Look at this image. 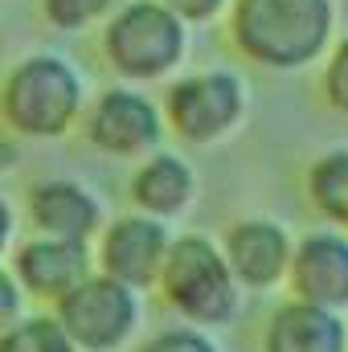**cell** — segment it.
I'll return each instance as SVG.
<instances>
[{"label": "cell", "instance_id": "cell-2", "mask_svg": "<svg viewBox=\"0 0 348 352\" xmlns=\"http://www.w3.org/2000/svg\"><path fill=\"white\" fill-rule=\"evenodd\" d=\"M98 54L119 82L156 87L184 70L193 29L160 0H123L98 25Z\"/></svg>", "mask_w": 348, "mask_h": 352}, {"label": "cell", "instance_id": "cell-22", "mask_svg": "<svg viewBox=\"0 0 348 352\" xmlns=\"http://www.w3.org/2000/svg\"><path fill=\"white\" fill-rule=\"evenodd\" d=\"M12 164H17V135L0 123V173L12 168Z\"/></svg>", "mask_w": 348, "mask_h": 352}, {"label": "cell", "instance_id": "cell-15", "mask_svg": "<svg viewBox=\"0 0 348 352\" xmlns=\"http://www.w3.org/2000/svg\"><path fill=\"white\" fill-rule=\"evenodd\" d=\"M307 201L332 226H348V144L328 148L307 168Z\"/></svg>", "mask_w": 348, "mask_h": 352}, {"label": "cell", "instance_id": "cell-18", "mask_svg": "<svg viewBox=\"0 0 348 352\" xmlns=\"http://www.w3.org/2000/svg\"><path fill=\"white\" fill-rule=\"evenodd\" d=\"M320 90H324V102L348 119V33L332 41V50L320 62Z\"/></svg>", "mask_w": 348, "mask_h": 352}, {"label": "cell", "instance_id": "cell-8", "mask_svg": "<svg viewBox=\"0 0 348 352\" xmlns=\"http://www.w3.org/2000/svg\"><path fill=\"white\" fill-rule=\"evenodd\" d=\"M168 246H173L168 221H156L148 213H127L98 230V270L131 291H148L160 278Z\"/></svg>", "mask_w": 348, "mask_h": 352}, {"label": "cell", "instance_id": "cell-4", "mask_svg": "<svg viewBox=\"0 0 348 352\" xmlns=\"http://www.w3.org/2000/svg\"><path fill=\"white\" fill-rule=\"evenodd\" d=\"M156 287L164 291L168 307L193 328H221L242 316V283L226 263L221 246L205 234H180L173 238Z\"/></svg>", "mask_w": 348, "mask_h": 352}, {"label": "cell", "instance_id": "cell-5", "mask_svg": "<svg viewBox=\"0 0 348 352\" xmlns=\"http://www.w3.org/2000/svg\"><path fill=\"white\" fill-rule=\"evenodd\" d=\"M164 127L188 148H217L250 119V82L230 66H205L168 78Z\"/></svg>", "mask_w": 348, "mask_h": 352}, {"label": "cell", "instance_id": "cell-21", "mask_svg": "<svg viewBox=\"0 0 348 352\" xmlns=\"http://www.w3.org/2000/svg\"><path fill=\"white\" fill-rule=\"evenodd\" d=\"M21 307H25L21 283H17L8 270H0V332H4L8 324H17V320H21Z\"/></svg>", "mask_w": 348, "mask_h": 352}, {"label": "cell", "instance_id": "cell-9", "mask_svg": "<svg viewBox=\"0 0 348 352\" xmlns=\"http://www.w3.org/2000/svg\"><path fill=\"white\" fill-rule=\"evenodd\" d=\"M226 263L234 270V278L242 283V291H274L279 283H287V266L295 238L287 234L283 221L274 217H242L226 230V238L217 242Z\"/></svg>", "mask_w": 348, "mask_h": 352}, {"label": "cell", "instance_id": "cell-11", "mask_svg": "<svg viewBox=\"0 0 348 352\" xmlns=\"http://www.w3.org/2000/svg\"><path fill=\"white\" fill-rule=\"evenodd\" d=\"M94 270L87 242H66V238H33L17 250L12 258V278L21 283V291H29L33 299H62L70 287H78Z\"/></svg>", "mask_w": 348, "mask_h": 352}, {"label": "cell", "instance_id": "cell-23", "mask_svg": "<svg viewBox=\"0 0 348 352\" xmlns=\"http://www.w3.org/2000/svg\"><path fill=\"white\" fill-rule=\"evenodd\" d=\"M8 242H12V209H8V201L0 197V254L8 250Z\"/></svg>", "mask_w": 348, "mask_h": 352}, {"label": "cell", "instance_id": "cell-17", "mask_svg": "<svg viewBox=\"0 0 348 352\" xmlns=\"http://www.w3.org/2000/svg\"><path fill=\"white\" fill-rule=\"evenodd\" d=\"M123 0H37L41 21L58 33H90L98 29Z\"/></svg>", "mask_w": 348, "mask_h": 352}, {"label": "cell", "instance_id": "cell-6", "mask_svg": "<svg viewBox=\"0 0 348 352\" xmlns=\"http://www.w3.org/2000/svg\"><path fill=\"white\" fill-rule=\"evenodd\" d=\"M54 320L62 324V332L70 336L74 349L115 352L135 336L144 307H140V291L123 287L119 278H111L102 270H90L78 287H70L58 299Z\"/></svg>", "mask_w": 348, "mask_h": 352}, {"label": "cell", "instance_id": "cell-16", "mask_svg": "<svg viewBox=\"0 0 348 352\" xmlns=\"http://www.w3.org/2000/svg\"><path fill=\"white\" fill-rule=\"evenodd\" d=\"M0 352H78L54 316H29L0 332Z\"/></svg>", "mask_w": 348, "mask_h": 352}, {"label": "cell", "instance_id": "cell-3", "mask_svg": "<svg viewBox=\"0 0 348 352\" xmlns=\"http://www.w3.org/2000/svg\"><path fill=\"white\" fill-rule=\"evenodd\" d=\"M87 111L83 70L54 50L25 54L0 78V123L17 140H62Z\"/></svg>", "mask_w": 348, "mask_h": 352}, {"label": "cell", "instance_id": "cell-10", "mask_svg": "<svg viewBox=\"0 0 348 352\" xmlns=\"http://www.w3.org/2000/svg\"><path fill=\"white\" fill-rule=\"evenodd\" d=\"M287 287L295 299L348 316V234L345 230H316L295 242Z\"/></svg>", "mask_w": 348, "mask_h": 352}, {"label": "cell", "instance_id": "cell-20", "mask_svg": "<svg viewBox=\"0 0 348 352\" xmlns=\"http://www.w3.org/2000/svg\"><path fill=\"white\" fill-rule=\"evenodd\" d=\"M168 12H176L188 29H205V25H217L226 21L230 12V0H160Z\"/></svg>", "mask_w": 348, "mask_h": 352}, {"label": "cell", "instance_id": "cell-19", "mask_svg": "<svg viewBox=\"0 0 348 352\" xmlns=\"http://www.w3.org/2000/svg\"><path fill=\"white\" fill-rule=\"evenodd\" d=\"M140 352H221V344L205 332V328H168L160 336H152Z\"/></svg>", "mask_w": 348, "mask_h": 352}, {"label": "cell", "instance_id": "cell-12", "mask_svg": "<svg viewBox=\"0 0 348 352\" xmlns=\"http://www.w3.org/2000/svg\"><path fill=\"white\" fill-rule=\"evenodd\" d=\"M29 221L45 238L87 242L102 230V205L78 180H41L29 188Z\"/></svg>", "mask_w": 348, "mask_h": 352}, {"label": "cell", "instance_id": "cell-7", "mask_svg": "<svg viewBox=\"0 0 348 352\" xmlns=\"http://www.w3.org/2000/svg\"><path fill=\"white\" fill-rule=\"evenodd\" d=\"M83 131L90 148L115 160H144L164 144V111L144 87L115 82L98 90L83 111Z\"/></svg>", "mask_w": 348, "mask_h": 352}, {"label": "cell", "instance_id": "cell-13", "mask_svg": "<svg viewBox=\"0 0 348 352\" xmlns=\"http://www.w3.org/2000/svg\"><path fill=\"white\" fill-rule=\"evenodd\" d=\"M197 173L184 156L156 148L144 156V164L131 176V205L135 213H148L156 221H176L197 205Z\"/></svg>", "mask_w": 348, "mask_h": 352}, {"label": "cell", "instance_id": "cell-1", "mask_svg": "<svg viewBox=\"0 0 348 352\" xmlns=\"http://www.w3.org/2000/svg\"><path fill=\"white\" fill-rule=\"evenodd\" d=\"M234 50L270 74H303L340 37V0H230Z\"/></svg>", "mask_w": 348, "mask_h": 352}, {"label": "cell", "instance_id": "cell-14", "mask_svg": "<svg viewBox=\"0 0 348 352\" xmlns=\"http://www.w3.org/2000/svg\"><path fill=\"white\" fill-rule=\"evenodd\" d=\"M262 349L266 352H348V320L340 311L291 299L270 316Z\"/></svg>", "mask_w": 348, "mask_h": 352}]
</instances>
